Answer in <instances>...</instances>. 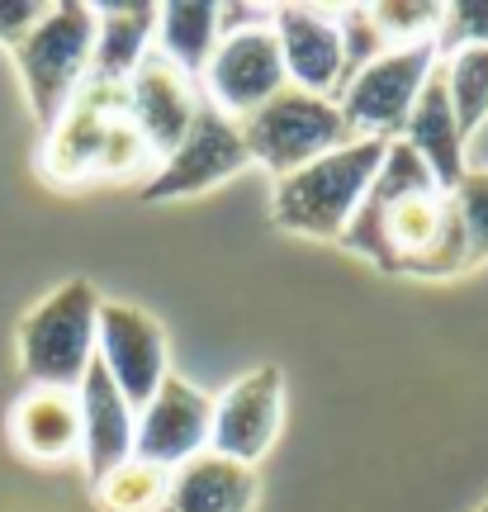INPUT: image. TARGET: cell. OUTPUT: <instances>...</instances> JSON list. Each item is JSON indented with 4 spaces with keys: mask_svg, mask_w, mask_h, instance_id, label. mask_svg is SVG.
Segmentation results:
<instances>
[{
    "mask_svg": "<svg viewBox=\"0 0 488 512\" xmlns=\"http://www.w3.org/2000/svg\"><path fill=\"white\" fill-rule=\"evenodd\" d=\"M157 19H162L157 0H105V5H95V57H91L95 81L124 86L133 67L157 43Z\"/></svg>",
    "mask_w": 488,
    "mask_h": 512,
    "instance_id": "cell-19",
    "label": "cell"
},
{
    "mask_svg": "<svg viewBox=\"0 0 488 512\" xmlns=\"http://www.w3.org/2000/svg\"><path fill=\"white\" fill-rule=\"evenodd\" d=\"M285 86H290V76H285L280 38H275L271 24H256V29H242V34H218L214 57L199 72L204 100L218 114L237 119V124L261 110L266 100H275Z\"/></svg>",
    "mask_w": 488,
    "mask_h": 512,
    "instance_id": "cell-9",
    "label": "cell"
},
{
    "mask_svg": "<svg viewBox=\"0 0 488 512\" xmlns=\"http://www.w3.org/2000/svg\"><path fill=\"white\" fill-rule=\"evenodd\" d=\"M342 247L351 256L375 261L380 271L422 275V280H446V275L470 271L465 238H460L446 190L432 181L427 162L403 138L389 143Z\"/></svg>",
    "mask_w": 488,
    "mask_h": 512,
    "instance_id": "cell-1",
    "label": "cell"
},
{
    "mask_svg": "<svg viewBox=\"0 0 488 512\" xmlns=\"http://www.w3.org/2000/svg\"><path fill=\"white\" fill-rule=\"evenodd\" d=\"M479 512H488V503H484V508H479Z\"/></svg>",
    "mask_w": 488,
    "mask_h": 512,
    "instance_id": "cell-29",
    "label": "cell"
},
{
    "mask_svg": "<svg viewBox=\"0 0 488 512\" xmlns=\"http://www.w3.org/2000/svg\"><path fill=\"white\" fill-rule=\"evenodd\" d=\"M10 57H15V72L24 81L29 110H34L38 128L48 133L76 100V91L91 81L95 5L91 0H53L48 15L34 24V34Z\"/></svg>",
    "mask_w": 488,
    "mask_h": 512,
    "instance_id": "cell-4",
    "label": "cell"
},
{
    "mask_svg": "<svg viewBox=\"0 0 488 512\" xmlns=\"http://www.w3.org/2000/svg\"><path fill=\"white\" fill-rule=\"evenodd\" d=\"M204 91L195 76H185L176 62H166L157 48L133 67V76L124 81V110L133 119V128L143 133V143L152 147L157 166L181 147V138L195 124Z\"/></svg>",
    "mask_w": 488,
    "mask_h": 512,
    "instance_id": "cell-13",
    "label": "cell"
},
{
    "mask_svg": "<svg viewBox=\"0 0 488 512\" xmlns=\"http://www.w3.org/2000/svg\"><path fill=\"white\" fill-rule=\"evenodd\" d=\"M384 152H389V143H380V138H356V143L280 176L271 190V223L294 238L342 242L375 171H380Z\"/></svg>",
    "mask_w": 488,
    "mask_h": 512,
    "instance_id": "cell-2",
    "label": "cell"
},
{
    "mask_svg": "<svg viewBox=\"0 0 488 512\" xmlns=\"http://www.w3.org/2000/svg\"><path fill=\"white\" fill-rule=\"evenodd\" d=\"M43 15H48V0H0V48L15 53Z\"/></svg>",
    "mask_w": 488,
    "mask_h": 512,
    "instance_id": "cell-27",
    "label": "cell"
},
{
    "mask_svg": "<svg viewBox=\"0 0 488 512\" xmlns=\"http://www.w3.org/2000/svg\"><path fill=\"white\" fill-rule=\"evenodd\" d=\"M10 441L34 465H67L81 460V403L76 389L29 384L10 408Z\"/></svg>",
    "mask_w": 488,
    "mask_h": 512,
    "instance_id": "cell-16",
    "label": "cell"
},
{
    "mask_svg": "<svg viewBox=\"0 0 488 512\" xmlns=\"http://www.w3.org/2000/svg\"><path fill=\"white\" fill-rule=\"evenodd\" d=\"M436 62H441L436 43H413V48H389L370 67H361L351 81H342V91L332 100H337L351 138L394 143L403 124H408V114H413L422 86L432 81Z\"/></svg>",
    "mask_w": 488,
    "mask_h": 512,
    "instance_id": "cell-6",
    "label": "cell"
},
{
    "mask_svg": "<svg viewBox=\"0 0 488 512\" xmlns=\"http://www.w3.org/2000/svg\"><path fill=\"white\" fill-rule=\"evenodd\" d=\"M218 48V5L214 0H166L157 19V53L176 62L185 76L204 72Z\"/></svg>",
    "mask_w": 488,
    "mask_h": 512,
    "instance_id": "cell-20",
    "label": "cell"
},
{
    "mask_svg": "<svg viewBox=\"0 0 488 512\" xmlns=\"http://www.w3.org/2000/svg\"><path fill=\"white\" fill-rule=\"evenodd\" d=\"M166 470L143 465V460H128L114 475H105L95 484V503L105 512H157L166 498Z\"/></svg>",
    "mask_w": 488,
    "mask_h": 512,
    "instance_id": "cell-22",
    "label": "cell"
},
{
    "mask_svg": "<svg viewBox=\"0 0 488 512\" xmlns=\"http://www.w3.org/2000/svg\"><path fill=\"white\" fill-rule=\"evenodd\" d=\"M119 119H124V86H109V81H95L91 76L76 91L72 105L62 110V119L43 133V152H38L43 176L53 185L95 181L105 143Z\"/></svg>",
    "mask_w": 488,
    "mask_h": 512,
    "instance_id": "cell-11",
    "label": "cell"
},
{
    "mask_svg": "<svg viewBox=\"0 0 488 512\" xmlns=\"http://www.w3.org/2000/svg\"><path fill=\"white\" fill-rule=\"evenodd\" d=\"M247 166H252V152H247V138H242L237 119L218 114L204 100L190 133L181 138V147L147 176L143 200H152V204L195 200V195H209L214 185L233 181L237 171H247Z\"/></svg>",
    "mask_w": 488,
    "mask_h": 512,
    "instance_id": "cell-7",
    "label": "cell"
},
{
    "mask_svg": "<svg viewBox=\"0 0 488 512\" xmlns=\"http://www.w3.org/2000/svg\"><path fill=\"white\" fill-rule=\"evenodd\" d=\"M403 143L413 147L417 157L427 162V171H432V181L451 195L455 185H460V176L470 171V162H465V152H470V143H465V133H460V124H455V110H451V91H446V76H441V62H436L432 81L422 86V95H417L413 114H408V124H403V133H398Z\"/></svg>",
    "mask_w": 488,
    "mask_h": 512,
    "instance_id": "cell-18",
    "label": "cell"
},
{
    "mask_svg": "<svg viewBox=\"0 0 488 512\" xmlns=\"http://www.w3.org/2000/svg\"><path fill=\"white\" fill-rule=\"evenodd\" d=\"M95 361L105 366L114 389L143 413L152 394L171 375V347L157 313L138 309L128 299H100V337H95Z\"/></svg>",
    "mask_w": 488,
    "mask_h": 512,
    "instance_id": "cell-8",
    "label": "cell"
},
{
    "mask_svg": "<svg viewBox=\"0 0 488 512\" xmlns=\"http://www.w3.org/2000/svg\"><path fill=\"white\" fill-rule=\"evenodd\" d=\"M275 5H218V34H242L256 24H271Z\"/></svg>",
    "mask_w": 488,
    "mask_h": 512,
    "instance_id": "cell-28",
    "label": "cell"
},
{
    "mask_svg": "<svg viewBox=\"0 0 488 512\" xmlns=\"http://www.w3.org/2000/svg\"><path fill=\"white\" fill-rule=\"evenodd\" d=\"M465 43H488V0H455L446 5V24L436 34V53L446 57Z\"/></svg>",
    "mask_w": 488,
    "mask_h": 512,
    "instance_id": "cell-26",
    "label": "cell"
},
{
    "mask_svg": "<svg viewBox=\"0 0 488 512\" xmlns=\"http://www.w3.org/2000/svg\"><path fill=\"white\" fill-rule=\"evenodd\" d=\"M95 337H100V290L86 275H72L19 318V370L29 375V384L76 389L95 366Z\"/></svg>",
    "mask_w": 488,
    "mask_h": 512,
    "instance_id": "cell-3",
    "label": "cell"
},
{
    "mask_svg": "<svg viewBox=\"0 0 488 512\" xmlns=\"http://www.w3.org/2000/svg\"><path fill=\"white\" fill-rule=\"evenodd\" d=\"M271 29L280 38L285 76L294 91L337 95L342 86V34H337V5H275Z\"/></svg>",
    "mask_w": 488,
    "mask_h": 512,
    "instance_id": "cell-14",
    "label": "cell"
},
{
    "mask_svg": "<svg viewBox=\"0 0 488 512\" xmlns=\"http://www.w3.org/2000/svg\"><path fill=\"white\" fill-rule=\"evenodd\" d=\"M209 432H214V399L199 384L181 380L176 370L166 384L152 394L143 413H138V437H133V460L157 465V470H181L185 460L209 451Z\"/></svg>",
    "mask_w": 488,
    "mask_h": 512,
    "instance_id": "cell-12",
    "label": "cell"
},
{
    "mask_svg": "<svg viewBox=\"0 0 488 512\" xmlns=\"http://www.w3.org/2000/svg\"><path fill=\"white\" fill-rule=\"evenodd\" d=\"M256 498H261V479L252 465L204 451L185 460L181 470H171L157 512H256Z\"/></svg>",
    "mask_w": 488,
    "mask_h": 512,
    "instance_id": "cell-17",
    "label": "cell"
},
{
    "mask_svg": "<svg viewBox=\"0 0 488 512\" xmlns=\"http://www.w3.org/2000/svg\"><path fill=\"white\" fill-rule=\"evenodd\" d=\"M337 34H342V81H351L361 67H370L375 57L389 53V38L375 24L370 5H337Z\"/></svg>",
    "mask_w": 488,
    "mask_h": 512,
    "instance_id": "cell-25",
    "label": "cell"
},
{
    "mask_svg": "<svg viewBox=\"0 0 488 512\" xmlns=\"http://www.w3.org/2000/svg\"><path fill=\"white\" fill-rule=\"evenodd\" d=\"M237 128L247 138L252 166H266L275 181L308 162H318V157H327V152H337V147L356 143L342 110H337V100L294 91V86H285L256 114H247Z\"/></svg>",
    "mask_w": 488,
    "mask_h": 512,
    "instance_id": "cell-5",
    "label": "cell"
},
{
    "mask_svg": "<svg viewBox=\"0 0 488 512\" xmlns=\"http://www.w3.org/2000/svg\"><path fill=\"white\" fill-rule=\"evenodd\" d=\"M446 200L465 238V266L474 271L488 261V166H470Z\"/></svg>",
    "mask_w": 488,
    "mask_h": 512,
    "instance_id": "cell-23",
    "label": "cell"
},
{
    "mask_svg": "<svg viewBox=\"0 0 488 512\" xmlns=\"http://www.w3.org/2000/svg\"><path fill=\"white\" fill-rule=\"evenodd\" d=\"M280 427H285V370L252 366L214 399L209 451L256 470L275 451Z\"/></svg>",
    "mask_w": 488,
    "mask_h": 512,
    "instance_id": "cell-10",
    "label": "cell"
},
{
    "mask_svg": "<svg viewBox=\"0 0 488 512\" xmlns=\"http://www.w3.org/2000/svg\"><path fill=\"white\" fill-rule=\"evenodd\" d=\"M76 403H81V465H86V479L95 489L105 475H114L119 465L133 460L138 413L114 389V380L105 375L100 361L86 370V380L76 384Z\"/></svg>",
    "mask_w": 488,
    "mask_h": 512,
    "instance_id": "cell-15",
    "label": "cell"
},
{
    "mask_svg": "<svg viewBox=\"0 0 488 512\" xmlns=\"http://www.w3.org/2000/svg\"><path fill=\"white\" fill-rule=\"evenodd\" d=\"M441 76H446V91H451L455 124H460L465 143H470L474 133L488 124V43L451 48L441 57Z\"/></svg>",
    "mask_w": 488,
    "mask_h": 512,
    "instance_id": "cell-21",
    "label": "cell"
},
{
    "mask_svg": "<svg viewBox=\"0 0 488 512\" xmlns=\"http://www.w3.org/2000/svg\"><path fill=\"white\" fill-rule=\"evenodd\" d=\"M370 15L384 29L389 48H413V43H436L446 24V5L441 0H375Z\"/></svg>",
    "mask_w": 488,
    "mask_h": 512,
    "instance_id": "cell-24",
    "label": "cell"
}]
</instances>
